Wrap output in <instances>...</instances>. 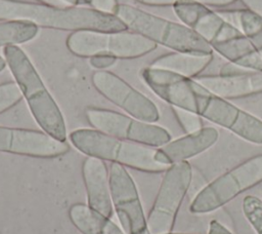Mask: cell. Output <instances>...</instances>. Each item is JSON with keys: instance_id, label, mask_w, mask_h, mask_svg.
<instances>
[{"instance_id": "cell-1", "label": "cell", "mask_w": 262, "mask_h": 234, "mask_svg": "<svg viewBox=\"0 0 262 234\" xmlns=\"http://www.w3.org/2000/svg\"><path fill=\"white\" fill-rule=\"evenodd\" d=\"M0 21H23L71 32H125L128 29L115 14L95 8L55 7L17 0H0Z\"/></svg>"}, {"instance_id": "cell-2", "label": "cell", "mask_w": 262, "mask_h": 234, "mask_svg": "<svg viewBox=\"0 0 262 234\" xmlns=\"http://www.w3.org/2000/svg\"><path fill=\"white\" fill-rule=\"evenodd\" d=\"M3 54L39 126L51 136L66 142L67 127L62 113L29 56L17 45L5 46Z\"/></svg>"}, {"instance_id": "cell-3", "label": "cell", "mask_w": 262, "mask_h": 234, "mask_svg": "<svg viewBox=\"0 0 262 234\" xmlns=\"http://www.w3.org/2000/svg\"><path fill=\"white\" fill-rule=\"evenodd\" d=\"M70 141L85 155L136 170L160 173L169 167L156 160L157 148L121 140L97 129H76L70 133Z\"/></svg>"}, {"instance_id": "cell-4", "label": "cell", "mask_w": 262, "mask_h": 234, "mask_svg": "<svg viewBox=\"0 0 262 234\" xmlns=\"http://www.w3.org/2000/svg\"><path fill=\"white\" fill-rule=\"evenodd\" d=\"M114 14L131 31L174 51L213 53L211 45L193 30L128 4H118Z\"/></svg>"}, {"instance_id": "cell-5", "label": "cell", "mask_w": 262, "mask_h": 234, "mask_svg": "<svg viewBox=\"0 0 262 234\" xmlns=\"http://www.w3.org/2000/svg\"><path fill=\"white\" fill-rule=\"evenodd\" d=\"M262 183V154L252 156L206 185L192 199L189 211L212 212Z\"/></svg>"}, {"instance_id": "cell-6", "label": "cell", "mask_w": 262, "mask_h": 234, "mask_svg": "<svg viewBox=\"0 0 262 234\" xmlns=\"http://www.w3.org/2000/svg\"><path fill=\"white\" fill-rule=\"evenodd\" d=\"M157 46L154 41L126 31H77L67 38L69 50L82 57L110 55L116 59H135L151 52Z\"/></svg>"}, {"instance_id": "cell-7", "label": "cell", "mask_w": 262, "mask_h": 234, "mask_svg": "<svg viewBox=\"0 0 262 234\" xmlns=\"http://www.w3.org/2000/svg\"><path fill=\"white\" fill-rule=\"evenodd\" d=\"M191 181L192 167L188 161L177 162L167 168L146 218L147 229L150 234L172 232Z\"/></svg>"}, {"instance_id": "cell-8", "label": "cell", "mask_w": 262, "mask_h": 234, "mask_svg": "<svg viewBox=\"0 0 262 234\" xmlns=\"http://www.w3.org/2000/svg\"><path fill=\"white\" fill-rule=\"evenodd\" d=\"M85 115L94 129L121 140L154 148H160L171 141V134L166 128L116 111L88 107Z\"/></svg>"}, {"instance_id": "cell-9", "label": "cell", "mask_w": 262, "mask_h": 234, "mask_svg": "<svg viewBox=\"0 0 262 234\" xmlns=\"http://www.w3.org/2000/svg\"><path fill=\"white\" fill-rule=\"evenodd\" d=\"M140 76L144 83L171 107H178L198 114L201 100L210 93L194 79L164 69L149 66L140 71Z\"/></svg>"}, {"instance_id": "cell-10", "label": "cell", "mask_w": 262, "mask_h": 234, "mask_svg": "<svg viewBox=\"0 0 262 234\" xmlns=\"http://www.w3.org/2000/svg\"><path fill=\"white\" fill-rule=\"evenodd\" d=\"M108 176L113 206L124 232L141 234L147 229V223L132 177L119 163H111Z\"/></svg>"}, {"instance_id": "cell-11", "label": "cell", "mask_w": 262, "mask_h": 234, "mask_svg": "<svg viewBox=\"0 0 262 234\" xmlns=\"http://www.w3.org/2000/svg\"><path fill=\"white\" fill-rule=\"evenodd\" d=\"M91 81L101 95L133 118L149 123L160 119V112L155 103L116 74L103 70L96 71Z\"/></svg>"}, {"instance_id": "cell-12", "label": "cell", "mask_w": 262, "mask_h": 234, "mask_svg": "<svg viewBox=\"0 0 262 234\" xmlns=\"http://www.w3.org/2000/svg\"><path fill=\"white\" fill-rule=\"evenodd\" d=\"M199 114L247 142L262 145V120L228 100L210 92L201 100Z\"/></svg>"}, {"instance_id": "cell-13", "label": "cell", "mask_w": 262, "mask_h": 234, "mask_svg": "<svg viewBox=\"0 0 262 234\" xmlns=\"http://www.w3.org/2000/svg\"><path fill=\"white\" fill-rule=\"evenodd\" d=\"M70 146L45 131L0 126V152L34 158H55L67 154Z\"/></svg>"}, {"instance_id": "cell-14", "label": "cell", "mask_w": 262, "mask_h": 234, "mask_svg": "<svg viewBox=\"0 0 262 234\" xmlns=\"http://www.w3.org/2000/svg\"><path fill=\"white\" fill-rule=\"evenodd\" d=\"M172 7L181 23L193 30L210 45L242 34L235 27L223 20L217 11H213L202 3L184 1Z\"/></svg>"}, {"instance_id": "cell-15", "label": "cell", "mask_w": 262, "mask_h": 234, "mask_svg": "<svg viewBox=\"0 0 262 234\" xmlns=\"http://www.w3.org/2000/svg\"><path fill=\"white\" fill-rule=\"evenodd\" d=\"M219 139L215 127L204 126L201 129L186 133L176 140H171L166 145L157 148L156 160L165 165L187 161L213 147Z\"/></svg>"}, {"instance_id": "cell-16", "label": "cell", "mask_w": 262, "mask_h": 234, "mask_svg": "<svg viewBox=\"0 0 262 234\" xmlns=\"http://www.w3.org/2000/svg\"><path fill=\"white\" fill-rule=\"evenodd\" d=\"M193 79L211 93L228 101L262 92V71L233 75H200Z\"/></svg>"}, {"instance_id": "cell-17", "label": "cell", "mask_w": 262, "mask_h": 234, "mask_svg": "<svg viewBox=\"0 0 262 234\" xmlns=\"http://www.w3.org/2000/svg\"><path fill=\"white\" fill-rule=\"evenodd\" d=\"M82 178L87 193L88 206L101 216L111 219L114 215V206L108 169L104 160L88 156L82 164Z\"/></svg>"}, {"instance_id": "cell-18", "label": "cell", "mask_w": 262, "mask_h": 234, "mask_svg": "<svg viewBox=\"0 0 262 234\" xmlns=\"http://www.w3.org/2000/svg\"><path fill=\"white\" fill-rule=\"evenodd\" d=\"M213 51L218 52L227 62L251 71H262V56L254 43L243 34L211 44Z\"/></svg>"}, {"instance_id": "cell-19", "label": "cell", "mask_w": 262, "mask_h": 234, "mask_svg": "<svg viewBox=\"0 0 262 234\" xmlns=\"http://www.w3.org/2000/svg\"><path fill=\"white\" fill-rule=\"evenodd\" d=\"M213 61V53L173 51L152 61L150 67L171 71L188 78H195Z\"/></svg>"}, {"instance_id": "cell-20", "label": "cell", "mask_w": 262, "mask_h": 234, "mask_svg": "<svg viewBox=\"0 0 262 234\" xmlns=\"http://www.w3.org/2000/svg\"><path fill=\"white\" fill-rule=\"evenodd\" d=\"M69 218L82 234H126L111 219L83 203L73 204L69 209Z\"/></svg>"}, {"instance_id": "cell-21", "label": "cell", "mask_w": 262, "mask_h": 234, "mask_svg": "<svg viewBox=\"0 0 262 234\" xmlns=\"http://www.w3.org/2000/svg\"><path fill=\"white\" fill-rule=\"evenodd\" d=\"M218 14L235 27L244 36L249 38L259 51L262 50V16L245 8L233 10H218Z\"/></svg>"}, {"instance_id": "cell-22", "label": "cell", "mask_w": 262, "mask_h": 234, "mask_svg": "<svg viewBox=\"0 0 262 234\" xmlns=\"http://www.w3.org/2000/svg\"><path fill=\"white\" fill-rule=\"evenodd\" d=\"M38 34V27L29 22L6 21L0 23V46L26 43Z\"/></svg>"}, {"instance_id": "cell-23", "label": "cell", "mask_w": 262, "mask_h": 234, "mask_svg": "<svg viewBox=\"0 0 262 234\" xmlns=\"http://www.w3.org/2000/svg\"><path fill=\"white\" fill-rule=\"evenodd\" d=\"M243 212L257 234H262V199L248 195L243 200Z\"/></svg>"}, {"instance_id": "cell-24", "label": "cell", "mask_w": 262, "mask_h": 234, "mask_svg": "<svg viewBox=\"0 0 262 234\" xmlns=\"http://www.w3.org/2000/svg\"><path fill=\"white\" fill-rule=\"evenodd\" d=\"M172 112L180 125V127L183 129L185 133H190L193 131H196L204 127L202 116L198 113L181 109L178 107H171Z\"/></svg>"}, {"instance_id": "cell-25", "label": "cell", "mask_w": 262, "mask_h": 234, "mask_svg": "<svg viewBox=\"0 0 262 234\" xmlns=\"http://www.w3.org/2000/svg\"><path fill=\"white\" fill-rule=\"evenodd\" d=\"M23 99V93L16 82L0 84V114L15 106Z\"/></svg>"}, {"instance_id": "cell-26", "label": "cell", "mask_w": 262, "mask_h": 234, "mask_svg": "<svg viewBox=\"0 0 262 234\" xmlns=\"http://www.w3.org/2000/svg\"><path fill=\"white\" fill-rule=\"evenodd\" d=\"M140 4L149 5V6H173L176 3L184 2V1H193L202 3L206 6H216L223 7L229 4H232L236 0H134Z\"/></svg>"}, {"instance_id": "cell-27", "label": "cell", "mask_w": 262, "mask_h": 234, "mask_svg": "<svg viewBox=\"0 0 262 234\" xmlns=\"http://www.w3.org/2000/svg\"><path fill=\"white\" fill-rule=\"evenodd\" d=\"M116 60H117L116 57L110 56V55H95L90 57L89 63L93 68L102 70L113 66L116 63Z\"/></svg>"}, {"instance_id": "cell-28", "label": "cell", "mask_w": 262, "mask_h": 234, "mask_svg": "<svg viewBox=\"0 0 262 234\" xmlns=\"http://www.w3.org/2000/svg\"><path fill=\"white\" fill-rule=\"evenodd\" d=\"M90 4L95 9L114 14V11L118 5V2L117 0H91Z\"/></svg>"}, {"instance_id": "cell-29", "label": "cell", "mask_w": 262, "mask_h": 234, "mask_svg": "<svg viewBox=\"0 0 262 234\" xmlns=\"http://www.w3.org/2000/svg\"><path fill=\"white\" fill-rule=\"evenodd\" d=\"M248 71H251V70H247L237 65L227 62L220 68L219 75H233V74H239V73H244V72H248Z\"/></svg>"}, {"instance_id": "cell-30", "label": "cell", "mask_w": 262, "mask_h": 234, "mask_svg": "<svg viewBox=\"0 0 262 234\" xmlns=\"http://www.w3.org/2000/svg\"><path fill=\"white\" fill-rule=\"evenodd\" d=\"M208 234H232V233L220 222L213 220L209 224Z\"/></svg>"}, {"instance_id": "cell-31", "label": "cell", "mask_w": 262, "mask_h": 234, "mask_svg": "<svg viewBox=\"0 0 262 234\" xmlns=\"http://www.w3.org/2000/svg\"><path fill=\"white\" fill-rule=\"evenodd\" d=\"M241 1L248 9L262 16V0H241Z\"/></svg>"}, {"instance_id": "cell-32", "label": "cell", "mask_w": 262, "mask_h": 234, "mask_svg": "<svg viewBox=\"0 0 262 234\" xmlns=\"http://www.w3.org/2000/svg\"><path fill=\"white\" fill-rule=\"evenodd\" d=\"M37 1L42 3V4L55 6V7H68V6H70L62 0H37Z\"/></svg>"}, {"instance_id": "cell-33", "label": "cell", "mask_w": 262, "mask_h": 234, "mask_svg": "<svg viewBox=\"0 0 262 234\" xmlns=\"http://www.w3.org/2000/svg\"><path fill=\"white\" fill-rule=\"evenodd\" d=\"M70 6H77L81 4H90L91 0H62Z\"/></svg>"}, {"instance_id": "cell-34", "label": "cell", "mask_w": 262, "mask_h": 234, "mask_svg": "<svg viewBox=\"0 0 262 234\" xmlns=\"http://www.w3.org/2000/svg\"><path fill=\"white\" fill-rule=\"evenodd\" d=\"M6 65H7V64H6L5 60H4V59H3V57L0 55V72L4 70V68L6 67Z\"/></svg>"}, {"instance_id": "cell-35", "label": "cell", "mask_w": 262, "mask_h": 234, "mask_svg": "<svg viewBox=\"0 0 262 234\" xmlns=\"http://www.w3.org/2000/svg\"><path fill=\"white\" fill-rule=\"evenodd\" d=\"M141 234H150V232H149V230H148V229H146V230H144Z\"/></svg>"}, {"instance_id": "cell-36", "label": "cell", "mask_w": 262, "mask_h": 234, "mask_svg": "<svg viewBox=\"0 0 262 234\" xmlns=\"http://www.w3.org/2000/svg\"><path fill=\"white\" fill-rule=\"evenodd\" d=\"M167 234H188V233H174V232H170V233H167Z\"/></svg>"}, {"instance_id": "cell-37", "label": "cell", "mask_w": 262, "mask_h": 234, "mask_svg": "<svg viewBox=\"0 0 262 234\" xmlns=\"http://www.w3.org/2000/svg\"><path fill=\"white\" fill-rule=\"evenodd\" d=\"M260 53H261V56H262V50H261V51H260Z\"/></svg>"}]
</instances>
